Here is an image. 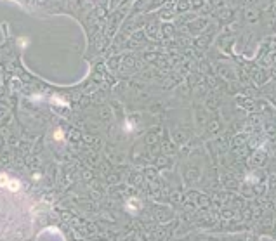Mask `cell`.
<instances>
[{
    "mask_svg": "<svg viewBox=\"0 0 276 241\" xmlns=\"http://www.w3.org/2000/svg\"><path fill=\"white\" fill-rule=\"evenodd\" d=\"M63 137H64L63 130H61V129H57V130L54 132V139H56V141H63Z\"/></svg>",
    "mask_w": 276,
    "mask_h": 241,
    "instance_id": "6da1fadb",
    "label": "cell"
}]
</instances>
